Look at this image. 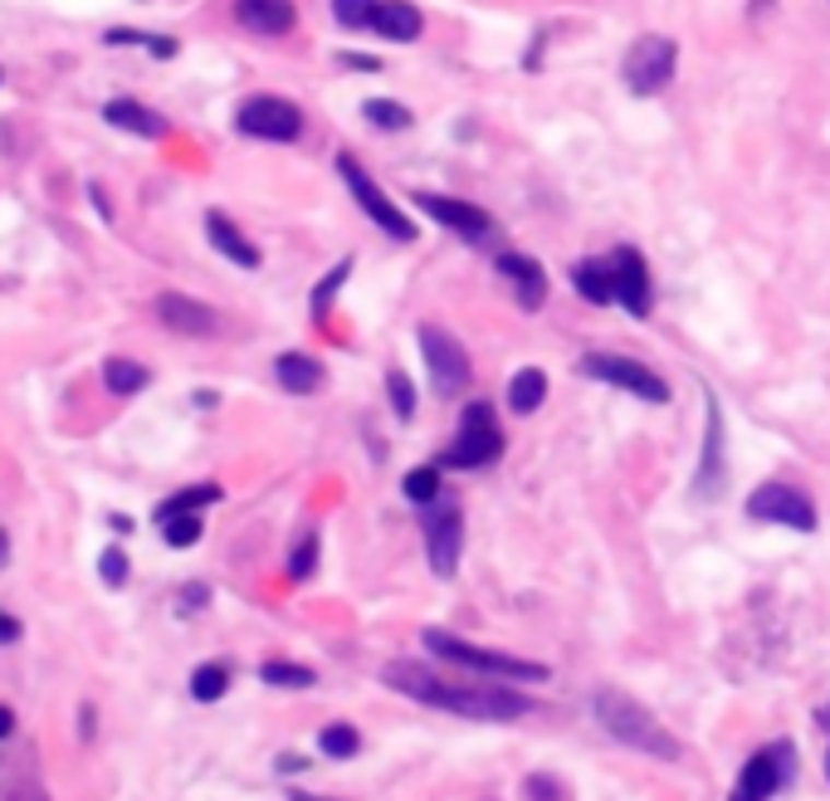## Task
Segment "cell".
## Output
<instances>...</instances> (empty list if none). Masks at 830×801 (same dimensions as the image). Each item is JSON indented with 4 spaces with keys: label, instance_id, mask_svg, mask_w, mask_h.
I'll return each mask as SVG.
<instances>
[{
    "label": "cell",
    "instance_id": "44dd1931",
    "mask_svg": "<svg viewBox=\"0 0 830 801\" xmlns=\"http://www.w3.org/2000/svg\"><path fill=\"white\" fill-rule=\"evenodd\" d=\"M699 499H718L723 494V416L718 400L709 396V440H703V465H699Z\"/></svg>",
    "mask_w": 830,
    "mask_h": 801
},
{
    "label": "cell",
    "instance_id": "836d02e7",
    "mask_svg": "<svg viewBox=\"0 0 830 801\" xmlns=\"http://www.w3.org/2000/svg\"><path fill=\"white\" fill-rule=\"evenodd\" d=\"M376 5H382V0H332V20H338L342 30H366V35H372Z\"/></svg>",
    "mask_w": 830,
    "mask_h": 801
},
{
    "label": "cell",
    "instance_id": "9a60e30c",
    "mask_svg": "<svg viewBox=\"0 0 830 801\" xmlns=\"http://www.w3.org/2000/svg\"><path fill=\"white\" fill-rule=\"evenodd\" d=\"M156 318L182 337H215L220 333V313L201 299H186V293H162V299H156Z\"/></svg>",
    "mask_w": 830,
    "mask_h": 801
},
{
    "label": "cell",
    "instance_id": "7402d4cb",
    "mask_svg": "<svg viewBox=\"0 0 830 801\" xmlns=\"http://www.w3.org/2000/svg\"><path fill=\"white\" fill-rule=\"evenodd\" d=\"M274 382L283 386V392H293V396H308V392H318L323 386V362L318 357H308V352H283L274 362Z\"/></svg>",
    "mask_w": 830,
    "mask_h": 801
},
{
    "label": "cell",
    "instance_id": "db71d44e",
    "mask_svg": "<svg viewBox=\"0 0 830 801\" xmlns=\"http://www.w3.org/2000/svg\"><path fill=\"white\" fill-rule=\"evenodd\" d=\"M826 777H830V753H826Z\"/></svg>",
    "mask_w": 830,
    "mask_h": 801
},
{
    "label": "cell",
    "instance_id": "e575fe53",
    "mask_svg": "<svg viewBox=\"0 0 830 801\" xmlns=\"http://www.w3.org/2000/svg\"><path fill=\"white\" fill-rule=\"evenodd\" d=\"M225 689H230V670L225 665H201L191 674V699L215 704V699H225Z\"/></svg>",
    "mask_w": 830,
    "mask_h": 801
},
{
    "label": "cell",
    "instance_id": "4dcf8cb0",
    "mask_svg": "<svg viewBox=\"0 0 830 801\" xmlns=\"http://www.w3.org/2000/svg\"><path fill=\"white\" fill-rule=\"evenodd\" d=\"M347 274H352V259H338V265L328 269V279H318V289H313V299H308L313 318H328V309H332V299H338V289L347 283Z\"/></svg>",
    "mask_w": 830,
    "mask_h": 801
},
{
    "label": "cell",
    "instance_id": "d590c367",
    "mask_svg": "<svg viewBox=\"0 0 830 801\" xmlns=\"http://www.w3.org/2000/svg\"><path fill=\"white\" fill-rule=\"evenodd\" d=\"M401 489H406V499L411 503H435L440 499V465H416L401 479Z\"/></svg>",
    "mask_w": 830,
    "mask_h": 801
},
{
    "label": "cell",
    "instance_id": "cb8c5ba5",
    "mask_svg": "<svg viewBox=\"0 0 830 801\" xmlns=\"http://www.w3.org/2000/svg\"><path fill=\"white\" fill-rule=\"evenodd\" d=\"M542 396H548V376H542L538 367H523V372L508 376V406H513V416H533V410L542 406Z\"/></svg>",
    "mask_w": 830,
    "mask_h": 801
},
{
    "label": "cell",
    "instance_id": "f907efd6",
    "mask_svg": "<svg viewBox=\"0 0 830 801\" xmlns=\"http://www.w3.org/2000/svg\"><path fill=\"white\" fill-rule=\"evenodd\" d=\"M5 567H10V533L0 529V572H5Z\"/></svg>",
    "mask_w": 830,
    "mask_h": 801
},
{
    "label": "cell",
    "instance_id": "f5cc1de1",
    "mask_svg": "<svg viewBox=\"0 0 830 801\" xmlns=\"http://www.w3.org/2000/svg\"><path fill=\"white\" fill-rule=\"evenodd\" d=\"M821 723H826V729H830V704H826V709H821Z\"/></svg>",
    "mask_w": 830,
    "mask_h": 801
},
{
    "label": "cell",
    "instance_id": "c3c4849f",
    "mask_svg": "<svg viewBox=\"0 0 830 801\" xmlns=\"http://www.w3.org/2000/svg\"><path fill=\"white\" fill-rule=\"evenodd\" d=\"M15 733V709L10 704H0V738H10Z\"/></svg>",
    "mask_w": 830,
    "mask_h": 801
},
{
    "label": "cell",
    "instance_id": "9c48e42d",
    "mask_svg": "<svg viewBox=\"0 0 830 801\" xmlns=\"http://www.w3.org/2000/svg\"><path fill=\"white\" fill-rule=\"evenodd\" d=\"M582 372L596 376V382L606 386H621V392L650 400V406H659V400H669V382L659 372H650L645 362H635V357H616V352H586L582 357Z\"/></svg>",
    "mask_w": 830,
    "mask_h": 801
},
{
    "label": "cell",
    "instance_id": "277c9868",
    "mask_svg": "<svg viewBox=\"0 0 830 801\" xmlns=\"http://www.w3.org/2000/svg\"><path fill=\"white\" fill-rule=\"evenodd\" d=\"M420 640H425V646L435 650L440 660H449V665H465V670H475V674H489V680H528V684L548 680V665H538V660L499 655V650L469 646V640L449 636V630H425V636H420Z\"/></svg>",
    "mask_w": 830,
    "mask_h": 801
},
{
    "label": "cell",
    "instance_id": "ba28073f",
    "mask_svg": "<svg viewBox=\"0 0 830 801\" xmlns=\"http://www.w3.org/2000/svg\"><path fill=\"white\" fill-rule=\"evenodd\" d=\"M792 777H796V747L792 743H767L748 757V767L738 773V787H733L728 801H772Z\"/></svg>",
    "mask_w": 830,
    "mask_h": 801
},
{
    "label": "cell",
    "instance_id": "bcb514c9",
    "mask_svg": "<svg viewBox=\"0 0 830 801\" xmlns=\"http://www.w3.org/2000/svg\"><path fill=\"white\" fill-rule=\"evenodd\" d=\"M303 767H308V757L303 753H283L279 757V773H303Z\"/></svg>",
    "mask_w": 830,
    "mask_h": 801
},
{
    "label": "cell",
    "instance_id": "5bb4252c",
    "mask_svg": "<svg viewBox=\"0 0 830 801\" xmlns=\"http://www.w3.org/2000/svg\"><path fill=\"white\" fill-rule=\"evenodd\" d=\"M459 553H465V513L455 503H440L425 519V557L435 577H455Z\"/></svg>",
    "mask_w": 830,
    "mask_h": 801
},
{
    "label": "cell",
    "instance_id": "4fadbf2b",
    "mask_svg": "<svg viewBox=\"0 0 830 801\" xmlns=\"http://www.w3.org/2000/svg\"><path fill=\"white\" fill-rule=\"evenodd\" d=\"M606 269H611L616 303H621L626 313H635V318H650V309H655V289H650V269H645V259H640V249H630V245L611 249Z\"/></svg>",
    "mask_w": 830,
    "mask_h": 801
},
{
    "label": "cell",
    "instance_id": "4316f807",
    "mask_svg": "<svg viewBox=\"0 0 830 801\" xmlns=\"http://www.w3.org/2000/svg\"><path fill=\"white\" fill-rule=\"evenodd\" d=\"M147 382H152V372H147L142 362H132V357H108V362H103V386H108L113 396H138Z\"/></svg>",
    "mask_w": 830,
    "mask_h": 801
},
{
    "label": "cell",
    "instance_id": "52a82bcc",
    "mask_svg": "<svg viewBox=\"0 0 830 801\" xmlns=\"http://www.w3.org/2000/svg\"><path fill=\"white\" fill-rule=\"evenodd\" d=\"M675 65H679V45L669 35H640L635 45L626 49L621 59V79L630 93H640V98H650V93H659L669 79H675Z\"/></svg>",
    "mask_w": 830,
    "mask_h": 801
},
{
    "label": "cell",
    "instance_id": "ffe728a7",
    "mask_svg": "<svg viewBox=\"0 0 830 801\" xmlns=\"http://www.w3.org/2000/svg\"><path fill=\"white\" fill-rule=\"evenodd\" d=\"M420 30H425V15H420L411 0H382V5H376L372 35L391 39V45H416Z\"/></svg>",
    "mask_w": 830,
    "mask_h": 801
},
{
    "label": "cell",
    "instance_id": "7c38bea8",
    "mask_svg": "<svg viewBox=\"0 0 830 801\" xmlns=\"http://www.w3.org/2000/svg\"><path fill=\"white\" fill-rule=\"evenodd\" d=\"M748 519L811 533L816 529V503L806 499L802 489H792V484H762L758 494H748Z\"/></svg>",
    "mask_w": 830,
    "mask_h": 801
},
{
    "label": "cell",
    "instance_id": "f546056e",
    "mask_svg": "<svg viewBox=\"0 0 830 801\" xmlns=\"http://www.w3.org/2000/svg\"><path fill=\"white\" fill-rule=\"evenodd\" d=\"M362 118L372 123V128H382V132L411 128V108H401L396 98H366V103H362Z\"/></svg>",
    "mask_w": 830,
    "mask_h": 801
},
{
    "label": "cell",
    "instance_id": "7bdbcfd3",
    "mask_svg": "<svg viewBox=\"0 0 830 801\" xmlns=\"http://www.w3.org/2000/svg\"><path fill=\"white\" fill-rule=\"evenodd\" d=\"M89 200H93V210L103 216V225H113V200H108V191H103L98 182H89Z\"/></svg>",
    "mask_w": 830,
    "mask_h": 801
},
{
    "label": "cell",
    "instance_id": "8992f818",
    "mask_svg": "<svg viewBox=\"0 0 830 801\" xmlns=\"http://www.w3.org/2000/svg\"><path fill=\"white\" fill-rule=\"evenodd\" d=\"M235 132L259 137V142H299L303 137V108L279 93H249L235 108Z\"/></svg>",
    "mask_w": 830,
    "mask_h": 801
},
{
    "label": "cell",
    "instance_id": "ee69618b",
    "mask_svg": "<svg viewBox=\"0 0 830 801\" xmlns=\"http://www.w3.org/2000/svg\"><path fill=\"white\" fill-rule=\"evenodd\" d=\"M206 596H210V587H206V582H191V587L182 592V611H201Z\"/></svg>",
    "mask_w": 830,
    "mask_h": 801
},
{
    "label": "cell",
    "instance_id": "f1b7e54d",
    "mask_svg": "<svg viewBox=\"0 0 830 801\" xmlns=\"http://www.w3.org/2000/svg\"><path fill=\"white\" fill-rule=\"evenodd\" d=\"M0 801H49L45 782H39L35 773H25V767H0Z\"/></svg>",
    "mask_w": 830,
    "mask_h": 801
},
{
    "label": "cell",
    "instance_id": "60d3db41",
    "mask_svg": "<svg viewBox=\"0 0 830 801\" xmlns=\"http://www.w3.org/2000/svg\"><path fill=\"white\" fill-rule=\"evenodd\" d=\"M342 69H356V73H382V59L376 55H338Z\"/></svg>",
    "mask_w": 830,
    "mask_h": 801
},
{
    "label": "cell",
    "instance_id": "8fae6325",
    "mask_svg": "<svg viewBox=\"0 0 830 801\" xmlns=\"http://www.w3.org/2000/svg\"><path fill=\"white\" fill-rule=\"evenodd\" d=\"M416 210H425L435 225H445L449 235L469 240V245H489L493 235H499V225H493L489 210L469 206V200H455V196H435V191H416Z\"/></svg>",
    "mask_w": 830,
    "mask_h": 801
},
{
    "label": "cell",
    "instance_id": "484cf974",
    "mask_svg": "<svg viewBox=\"0 0 830 801\" xmlns=\"http://www.w3.org/2000/svg\"><path fill=\"white\" fill-rule=\"evenodd\" d=\"M572 283H576V293H582L586 303H616V293H611V269H606V259H582V265H572Z\"/></svg>",
    "mask_w": 830,
    "mask_h": 801
},
{
    "label": "cell",
    "instance_id": "ac0fdd59",
    "mask_svg": "<svg viewBox=\"0 0 830 801\" xmlns=\"http://www.w3.org/2000/svg\"><path fill=\"white\" fill-rule=\"evenodd\" d=\"M499 274L513 283V293H518V309L538 313L542 303H548V274H542V265L533 255H499Z\"/></svg>",
    "mask_w": 830,
    "mask_h": 801
},
{
    "label": "cell",
    "instance_id": "6da1fadb",
    "mask_svg": "<svg viewBox=\"0 0 830 801\" xmlns=\"http://www.w3.org/2000/svg\"><path fill=\"white\" fill-rule=\"evenodd\" d=\"M592 713H596V723L616 738V743L659 757V763H675L679 757V738L669 733L640 699H630L626 689H596L592 694Z\"/></svg>",
    "mask_w": 830,
    "mask_h": 801
},
{
    "label": "cell",
    "instance_id": "83f0119b",
    "mask_svg": "<svg viewBox=\"0 0 830 801\" xmlns=\"http://www.w3.org/2000/svg\"><path fill=\"white\" fill-rule=\"evenodd\" d=\"M210 503H220V484H191V489L172 494L166 503H156V523L176 519V513H201V509H210Z\"/></svg>",
    "mask_w": 830,
    "mask_h": 801
},
{
    "label": "cell",
    "instance_id": "30bf717a",
    "mask_svg": "<svg viewBox=\"0 0 830 801\" xmlns=\"http://www.w3.org/2000/svg\"><path fill=\"white\" fill-rule=\"evenodd\" d=\"M420 357H425V367H430L435 396H459L469 386V376H475L469 352L445 328H435V323H425V328H420Z\"/></svg>",
    "mask_w": 830,
    "mask_h": 801
},
{
    "label": "cell",
    "instance_id": "7a4b0ae2",
    "mask_svg": "<svg viewBox=\"0 0 830 801\" xmlns=\"http://www.w3.org/2000/svg\"><path fill=\"white\" fill-rule=\"evenodd\" d=\"M503 455V426L493 416L489 400H469L459 410V430L449 440V450L440 455V469H484Z\"/></svg>",
    "mask_w": 830,
    "mask_h": 801
},
{
    "label": "cell",
    "instance_id": "2e32d148",
    "mask_svg": "<svg viewBox=\"0 0 830 801\" xmlns=\"http://www.w3.org/2000/svg\"><path fill=\"white\" fill-rule=\"evenodd\" d=\"M235 25L249 30V35L279 39L299 25V5L293 0H235Z\"/></svg>",
    "mask_w": 830,
    "mask_h": 801
},
{
    "label": "cell",
    "instance_id": "1f68e13d",
    "mask_svg": "<svg viewBox=\"0 0 830 801\" xmlns=\"http://www.w3.org/2000/svg\"><path fill=\"white\" fill-rule=\"evenodd\" d=\"M259 680L274 684V689H308L318 674H313L308 665H293V660H269V665L259 670Z\"/></svg>",
    "mask_w": 830,
    "mask_h": 801
},
{
    "label": "cell",
    "instance_id": "d6a6232c",
    "mask_svg": "<svg viewBox=\"0 0 830 801\" xmlns=\"http://www.w3.org/2000/svg\"><path fill=\"white\" fill-rule=\"evenodd\" d=\"M318 529H303L299 533V543H293V553H289V577L293 582H308L313 577V567H318Z\"/></svg>",
    "mask_w": 830,
    "mask_h": 801
},
{
    "label": "cell",
    "instance_id": "3957f363",
    "mask_svg": "<svg viewBox=\"0 0 830 801\" xmlns=\"http://www.w3.org/2000/svg\"><path fill=\"white\" fill-rule=\"evenodd\" d=\"M435 709L465 713V719H484V723H513V719H523V713H533V699L518 694L513 684H440Z\"/></svg>",
    "mask_w": 830,
    "mask_h": 801
},
{
    "label": "cell",
    "instance_id": "816d5d0a",
    "mask_svg": "<svg viewBox=\"0 0 830 801\" xmlns=\"http://www.w3.org/2000/svg\"><path fill=\"white\" fill-rule=\"evenodd\" d=\"M289 801H328V797H308V792H293Z\"/></svg>",
    "mask_w": 830,
    "mask_h": 801
},
{
    "label": "cell",
    "instance_id": "8d00e7d4",
    "mask_svg": "<svg viewBox=\"0 0 830 801\" xmlns=\"http://www.w3.org/2000/svg\"><path fill=\"white\" fill-rule=\"evenodd\" d=\"M201 533H206L201 513H176V519L162 523V537H166L172 547H196V543H201Z\"/></svg>",
    "mask_w": 830,
    "mask_h": 801
},
{
    "label": "cell",
    "instance_id": "f35d334b",
    "mask_svg": "<svg viewBox=\"0 0 830 801\" xmlns=\"http://www.w3.org/2000/svg\"><path fill=\"white\" fill-rule=\"evenodd\" d=\"M386 396H391V406H396V416L401 420H411L416 416V386H411V376L406 372H386Z\"/></svg>",
    "mask_w": 830,
    "mask_h": 801
},
{
    "label": "cell",
    "instance_id": "681fc988",
    "mask_svg": "<svg viewBox=\"0 0 830 801\" xmlns=\"http://www.w3.org/2000/svg\"><path fill=\"white\" fill-rule=\"evenodd\" d=\"M108 529H113V533H132V519H128V513H113Z\"/></svg>",
    "mask_w": 830,
    "mask_h": 801
},
{
    "label": "cell",
    "instance_id": "ab89813d",
    "mask_svg": "<svg viewBox=\"0 0 830 801\" xmlns=\"http://www.w3.org/2000/svg\"><path fill=\"white\" fill-rule=\"evenodd\" d=\"M98 577H103L108 587H122V582H128V553H122V547H103Z\"/></svg>",
    "mask_w": 830,
    "mask_h": 801
},
{
    "label": "cell",
    "instance_id": "d6986e66",
    "mask_svg": "<svg viewBox=\"0 0 830 801\" xmlns=\"http://www.w3.org/2000/svg\"><path fill=\"white\" fill-rule=\"evenodd\" d=\"M206 240L220 249V255L230 259V265H239V269H259V249L249 245L245 235H239V225L225 216V210H206Z\"/></svg>",
    "mask_w": 830,
    "mask_h": 801
},
{
    "label": "cell",
    "instance_id": "d4e9b609",
    "mask_svg": "<svg viewBox=\"0 0 830 801\" xmlns=\"http://www.w3.org/2000/svg\"><path fill=\"white\" fill-rule=\"evenodd\" d=\"M103 45H113V49L138 45V49H147L152 59H176V49H182L172 35H147V30H132V25H113V30H103Z\"/></svg>",
    "mask_w": 830,
    "mask_h": 801
},
{
    "label": "cell",
    "instance_id": "603a6c76",
    "mask_svg": "<svg viewBox=\"0 0 830 801\" xmlns=\"http://www.w3.org/2000/svg\"><path fill=\"white\" fill-rule=\"evenodd\" d=\"M382 680L391 684L396 694H411V699H420V704H435V689H440V674L420 670V665H411V660H391V665H382Z\"/></svg>",
    "mask_w": 830,
    "mask_h": 801
},
{
    "label": "cell",
    "instance_id": "b9f144b4",
    "mask_svg": "<svg viewBox=\"0 0 830 801\" xmlns=\"http://www.w3.org/2000/svg\"><path fill=\"white\" fill-rule=\"evenodd\" d=\"M528 797L533 801H557V782L552 777H542V773H533L528 777Z\"/></svg>",
    "mask_w": 830,
    "mask_h": 801
},
{
    "label": "cell",
    "instance_id": "5b68a950",
    "mask_svg": "<svg viewBox=\"0 0 830 801\" xmlns=\"http://www.w3.org/2000/svg\"><path fill=\"white\" fill-rule=\"evenodd\" d=\"M338 176L347 182L352 200L366 210V220H372V225L382 230V235H391V240H401V245H411V240H416V220L406 216V210L396 206V200L372 182V172H366V166L356 162L352 152H338Z\"/></svg>",
    "mask_w": 830,
    "mask_h": 801
},
{
    "label": "cell",
    "instance_id": "7dc6e473",
    "mask_svg": "<svg viewBox=\"0 0 830 801\" xmlns=\"http://www.w3.org/2000/svg\"><path fill=\"white\" fill-rule=\"evenodd\" d=\"M93 719H98V713H93V704H83V709H79V733H83V743L93 738Z\"/></svg>",
    "mask_w": 830,
    "mask_h": 801
},
{
    "label": "cell",
    "instance_id": "f6af8a7d",
    "mask_svg": "<svg viewBox=\"0 0 830 801\" xmlns=\"http://www.w3.org/2000/svg\"><path fill=\"white\" fill-rule=\"evenodd\" d=\"M20 636H25V626H20L15 616H5V611H0V646H15Z\"/></svg>",
    "mask_w": 830,
    "mask_h": 801
},
{
    "label": "cell",
    "instance_id": "11a10c76",
    "mask_svg": "<svg viewBox=\"0 0 830 801\" xmlns=\"http://www.w3.org/2000/svg\"><path fill=\"white\" fill-rule=\"evenodd\" d=\"M0 83H5V69H0Z\"/></svg>",
    "mask_w": 830,
    "mask_h": 801
},
{
    "label": "cell",
    "instance_id": "74e56055",
    "mask_svg": "<svg viewBox=\"0 0 830 801\" xmlns=\"http://www.w3.org/2000/svg\"><path fill=\"white\" fill-rule=\"evenodd\" d=\"M318 747L328 757H356V747H362V738H356L352 723H328V729L318 733Z\"/></svg>",
    "mask_w": 830,
    "mask_h": 801
},
{
    "label": "cell",
    "instance_id": "e0dca14e",
    "mask_svg": "<svg viewBox=\"0 0 830 801\" xmlns=\"http://www.w3.org/2000/svg\"><path fill=\"white\" fill-rule=\"evenodd\" d=\"M98 113H103V123H108V128L132 132V137H147V142H156V137L172 132V123H166L156 108L138 103V98H108Z\"/></svg>",
    "mask_w": 830,
    "mask_h": 801
}]
</instances>
